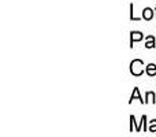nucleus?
Returning a JSON list of instances; mask_svg holds the SVG:
<instances>
[{
	"label": "nucleus",
	"instance_id": "0eeeda50",
	"mask_svg": "<svg viewBox=\"0 0 156 137\" xmlns=\"http://www.w3.org/2000/svg\"><path fill=\"white\" fill-rule=\"evenodd\" d=\"M145 97H147V100H145V104L147 103H155L156 100H155V93L154 92H147V95H145Z\"/></svg>",
	"mask_w": 156,
	"mask_h": 137
},
{
	"label": "nucleus",
	"instance_id": "f257e3e1",
	"mask_svg": "<svg viewBox=\"0 0 156 137\" xmlns=\"http://www.w3.org/2000/svg\"><path fill=\"white\" fill-rule=\"evenodd\" d=\"M144 62L141 59H134L132 60V63H130V73H132L133 75H136V77H138V75H141L144 73Z\"/></svg>",
	"mask_w": 156,
	"mask_h": 137
},
{
	"label": "nucleus",
	"instance_id": "9d476101",
	"mask_svg": "<svg viewBox=\"0 0 156 137\" xmlns=\"http://www.w3.org/2000/svg\"><path fill=\"white\" fill-rule=\"evenodd\" d=\"M155 10H156V8H155Z\"/></svg>",
	"mask_w": 156,
	"mask_h": 137
},
{
	"label": "nucleus",
	"instance_id": "39448f33",
	"mask_svg": "<svg viewBox=\"0 0 156 137\" xmlns=\"http://www.w3.org/2000/svg\"><path fill=\"white\" fill-rule=\"evenodd\" d=\"M147 74L149 75V77H155L156 75V65H154V63H149L148 66H147Z\"/></svg>",
	"mask_w": 156,
	"mask_h": 137
},
{
	"label": "nucleus",
	"instance_id": "1a4fd4ad",
	"mask_svg": "<svg viewBox=\"0 0 156 137\" xmlns=\"http://www.w3.org/2000/svg\"><path fill=\"white\" fill-rule=\"evenodd\" d=\"M130 19L132 21H140L138 16H134V11H133V4H130Z\"/></svg>",
	"mask_w": 156,
	"mask_h": 137
},
{
	"label": "nucleus",
	"instance_id": "6e6552de",
	"mask_svg": "<svg viewBox=\"0 0 156 137\" xmlns=\"http://www.w3.org/2000/svg\"><path fill=\"white\" fill-rule=\"evenodd\" d=\"M148 132H152V133L156 132V119L151 121V124H149V128H148Z\"/></svg>",
	"mask_w": 156,
	"mask_h": 137
},
{
	"label": "nucleus",
	"instance_id": "7ed1b4c3",
	"mask_svg": "<svg viewBox=\"0 0 156 137\" xmlns=\"http://www.w3.org/2000/svg\"><path fill=\"white\" fill-rule=\"evenodd\" d=\"M140 100L141 103H144L145 104V100H143V97L140 96V91H138V88H134V91H133V93H132V96H130V100H129V103H132L133 100Z\"/></svg>",
	"mask_w": 156,
	"mask_h": 137
},
{
	"label": "nucleus",
	"instance_id": "423d86ee",
	"mask_svg": "<svg viewBox=\"0 0 156 137\" xmlns=\"http://www.w3.org/2000/svg\"><path fill=\"white\" fill-rule=\"evenodd\" d=\"M155 45H156V44H155V37H154V36H148V37H147L145 47H147L148 49H151V48H154Z\"/></svg>",
	"mask_w": 156,
	"mask_h": 137
},
{
	"label": "nucleus",
	"instance_id": "20e7f679",
	"mask_svg": "<svg viewBox=\"0 0 156 137\" xmlns=\"http://www.w3.org/2000/svg\"><path fill=\"white\" fill-rule=\"evenodd\" d=\"M143 18L147 19V21H151V19L154 18V10H152V8H149V7L144 8V10H143Z\"/></svg>",
	"mask_w": 156,
	"mask_h": 137
},
{
	"label": "nucleus",
	"instance_id": "f03ea898",
	"mask_svg": "<svg viewBox=\"0 0 156 137\" xmlns=\"http://www.w3.org/2000/svg\"><path fill=\"white\" fill-rule=\"evenodd\" d=\"M143 33H140V32H132V36H130V47L133 48V44L136 43V41H140V40H143Z\"/></svg>",
	"mask_w": 156,
	"mask_h": 137
}]
</instances>
